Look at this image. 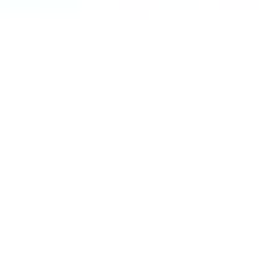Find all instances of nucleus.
I'll use <instances>...</instances> for the list:
<instances>
[]
</instances>
